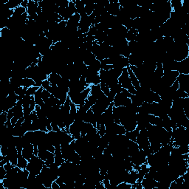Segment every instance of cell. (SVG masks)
I'll list each match as a JSON object with an SVG mask.
<instances>
[{
    "label": "cell",
    "instance_id": "1",
    "mask_svg": "<svg viewBox=\"0 0 189 189\" xmlns=\"http://www.w3.org/2000/svg\"><path fill=\"white\" fill-rule=\"evenodd\" d=\"M45 165V162L41 160L38 156L33 155L31 160L28 161L27 166L26 169L29 171L30 174L38 175L40 174L41 171L43 169L44 165Z\"/></svg>",
    "mask_w": 189,
    "mask_h": 189
},
{
    "label": "cell",
    "instance_id": "2",
    "mask_svg": "<svg viewBox=\"0 0 189 189\" xmlns=\"http://www.w3.org/2000/svg\"><path fill=\"white\" fill-rule=\"evenodd\" d=\"M118 83L122 86V87L128 90L129 92L132 95L136 94V89L134 87V86L132 85V81L130 80L128 70L127 68H123V71H122V74L121 76L118 78Z\"/></svg>",
    "mask_w": 189,
    "mask_h": 189
},
{
    "label": "cell",
    "instance_id": "3",
    "mask_svg": "<svg viewBox=\"0 0 189 189\" xmlns=\"http://www.w3.org/2000/svg\"><path fill=\"white\" fill-rule=\"evenodd\" d=\"M136 143L138 145L140 150H145L149 149L150 146V143L146 129H144L140 131L138 135H137V139H136Z\"/></svg>",
    "mask_w": 189,
    "mask_h": 189
},
{
    "label": "cell",
    "instance_id": "4",
    "mask_svg": "<svg viewBox=\"0 0 189 189\" xmlns=\"http://www.w3.org/2000/svg\"><path fill=\"white\" fill-rule=\"evenodd\" d=\"M131 160L134 164V169L137 170L139 169L140 165L146 162V156L144 150H139L133 156L131 157Z\"/></svg>",
    "mask_w": 189,
    "mask_h": 189
},
{
    "label": "cell",
    "instance_id": "5",
    "mask_svg": "<svg viewBox=\"0 0 189 189\" xmlns=\"http://www.w3.org/2000/svg\"><path fill=\"white\" fill-rule=\"evenodd\" d=\"M176 81L179 83V88L184 90L189 95V74H179Z\"/></svg>",
    "mask_w": 189,
    "mask_h": 189
},
{
    "label": "cell",
    "instance_id": "6",
    "mask_svg": "<svg viewBox=\"0 0 189 189\" xmlns=\"http://www.w3.org/2000/svg\"><path fill=\"white\" fill-rule=\"evenodd\" d=\"M91 26L92 24L89 20V16H87L86 14H84V15L81 16L78 26L79 31H80L83 34H86V33H88V31H89Z\"/></svg>",
    "mask_w": 189,
    "mask_h": 189
},
{
    "label": "cell",
    "instance_id": "7",
    "mask_svg": "<svg viewBox=\"0 0 189 189\" xmlns=\"http://www.w3.org/2000/svg\"><path fill=\"white\" fill-rule=\"evenodd\" d=\"M38 4L37 0H29L28 2L27 13L29 16H31L33 20H36L37 17V9H38Z\"/></svg>",
    "mask_w": 189,
    "mask_h": 189
},
{
    "label": "cell",
    "instance_id": "8",
    "mask_svg": "<svg viewBox=\"0 0 189 189\" xmlns=\"http://www.w3.org/2000/svg\"><path fill=\"white\" fill-rule=\"evenodd\" d=\"M176 71L180 74H189V56L183 61H178Z\"/></svg>",
    "mask_w": 189,
    "mask_h": 189
},
{
    "label": "cell",
    "instance_id": "9",
    "mask_svg": "<svg viewBox=\"0 0 189 189\" xmlns=\"http://www.w3.org/2000/svg\"><path fill=\"white\" fill-rule=\"evenodd\" d=\"M8 158L9 159L10 162L14 165L16 166L17 161H18V151L16 146H10L8 148Z\"/></svg>",
    "mask_w": 189,
    "mask_h": 189
},
{
    "label": "cell",
    "instance_id": "10",
    "mask_svg": "<svg viewBox=\"0 0 189 189\" xmlns=\"http://www.w3.org/2000/svg\"><path fill=\"white\" fill-rule=\"evenodd\" d=\"M56 150H55V160L54 162L58 165V166H61V165L66 160H64L62 156V153H61V144H58L55 146Z\"/></svg>",
    "mask_w": 189,
    "mask_h": 189
},
{
    "label": "cell",
    "instance_id": "11",
    "mask_svg": "<svg viewBox=\"0 0 189 189\" xmlns=\"http://www.w3.org/2000/svg\"><path fill=\"white\" fill-rule=\"evenodd\" d=\"M33 152H34V146L32 144H28L24 146L22 154V156L29 161L32 157L34 155Z\"/></svg>",
    "mask_w": 189,
    "mask_h": 189
},
{
    "label": "cell",
    "instance_id": "12",
    "mask_svg": "<svg viewBox=\"0 0 189 189\" xmlns=\"http://www.w3.org/2000/svg\"><path fill=\"white\" fill-rule=\"evenodd\" d=\"M120 7L121 5L118 2H109V4L105 8V10L112 16H117L120 12Z\"/></svg>",
    "mask_w": 189,
    "mask_h": 189
},
{
    "label": "cell",
    "instance_id": "13",
    "mask_svg": "<svg viewBox=\"0 0 189 189\" xmlns=\"http://www.w3.org/2000/svg\"><path fill=\"white\" fill-rule=\"evenodd\" d=\"M141 184L143 185L144 189H154L157 188L158 181L152 178L144 177L141 181Z\"/></svg>",
    "mask_w": 189,
    "mask_h": 189
},
{
    "label": "cell",
    "instance_id": "14",
    "mask_svg": "<svg viewBox=\"0 0 189 189\" xmlns=\"http://www.w3.org/2000/svg\"><path fill=\"white\" fill-rule=\"evenodd\" d=\"M127 98H128V97H127L123 92L116 94L115 97H114V101H113V103H114V107H123Z\"/></svg>",
    "mask_w": 189,
    "mask_h": 189
},
{
    "label": "cell",
    "instance_id": "15",
    "mask_svg": "<svg viewBox=\"0 0 189 189\" xmlns=\"http://www.w3.org/2000/svg\"><path fill=\"white\" fill-rule=\"evenodd\" d=\"M86 82L88 85H99L100 84V78L98 74L89 75L86 78Z\"/></svg>",
    "mask_w": 189,
    "mask_h": 189
},
{
    "label": "cell",
    "instance_id": "16",
    "mask_svg": "<svg viewBox=\"0 0 189 189\" xmlns=\"http://www.w3.org/2000/svg\"><path fill=\"white\" fill-rule=\"evenodd\" d=\"M90 95L95 97L97 100L100 98V97L104 96V93L102 92L101 88L99 85H90Z\"/></svg>",
    "mask_w": 189,
    "mask_h": 189
},
{
    "label": "cell",
    "instance_id": "17",
    "mask_svg": "<svg viewBox=\"0 0 189 189\" xmlns=\"http://www.w3.org/2000/svg\"><path fill=\"white\" fill-rule=\"evenodd\" d=\"M138 145L136 142H134L132 140H129L128 144H127V151H128L129 156L132 157L135 154H136L139 151Z\"/></svg>",
    "mask_w": 189,
    "mask_h": 189
},
{
    "label": "cell",
    "instance_id": "18",
    "mask_svg": "<svg viewBox=\"0 0 189 189\" xmlns=\"http://www.w3.org/2000/svg\"><path fill=\"white\" fill-rule=\"evenodd\" d=\"M137 179H138L137 171L133 169V170H132L129 172L128 176H127V179L126 180V183H129V184H131V185L135 184V183H137Z\"/></svg>",
    "mask_w": 189,
    "mask_h": 189
},
{
    "label": "cell",
    "instance_id": "19",
    "mask_svg": "<svg viewBox=\"0 0 189 189\" xmlns=\"http://www.w3.org/2000/svg\"><path fill=\"white\" fill-rule=\"evenodd\" d=\"M126 68H127V70H128V73H129V75L130 80L131 81H132V85L134 86V87L135 88L136 90L138 89L140 87V84L138 79H137V78L135 76V75L133 73V72L131 70V69L129 68V66Z\"/></svg>",
    "mask_w": 189,
    "mask_h": 189
},
{
    "label": "cell",
    "instance_id": "20",
    "mask_svg": "<svg viewBox=\"0 0 189 189\" xmlns=\"http://www.w3.org/2000/svg\"><path fill=\"white\" fill-rule=\"evenodd\" d=\"M74 3L75 5V8H76V12L79 15L83 16L85 13V5H84V2L81 1V0H73Z\"/></svg>",
    "mask_w": 189,
    "mask_h": 189
},
{
    "label": "cell",
    "instance_id": "21",
    "mask_svg": "<svg viewBox=\"0 0 189 189\" xmlns=\"http://www.w3.org/2000/svg\"><path fill=\"white\" fill-rule=\"evenodd\" d=\"M22 151H18V161H17V165L20 169H26L27 166L28 160H26L24 157L22 156Z\"/></svg>",
    "mask_w": 189,
    "mask_h": 189
},
{
    "label": "cell",
    "instance_id": "22",
    "mask_svg": "<svg viewBox=\"0 0 189 189\" xmlns=\"http://www.w3.org/2000/svg\"><path fill=\"white\" fill-rule=\"evenodd\" d=\"M43 90H44L43 87H42V86H41V87H39V89L37 90L36 93H35L34 95H33V97H34L35 101H36V105L40 106V107H42V106L43 105V104L45 103L43 99H42V91H43Z\"/></svg>",
    "mask_w": 189,
    "mask_h": 189
},
{
    "label": "cell",
    "instance_id": "23",
    "mask_svg": "<svg viewBox=\"0 0 189 189\" xmlns=\"http://www.w3.org/2000/svg\"><path fill=\"white\" fill-rule=\"evenodd\" d=\"M137 35H138V31L135 29V28H131L129 31H128V32H127L126 39L128 42H132V41H135Z\"/></svg>",
    "mask_w": 189,
    "mask_h": 189
},
{
    "label": "cell",
    "instance_id": "24",
    "mask_svg": "<svg viewBox=\"0 0 189 189\" xmlns=\"http://www.w3.org/2000/svg\"><path fill=\"white\" fill-rule=\"evenodd\" d=\"M48 81H50V84H56L58 85V84L61 80V76L59 74L56 73V72H52L48 76Z\"/></svg>",
    "mask_w": 189,
    "mask_h": 189
},
{
    "label": "cell",
    "instance_id": "25",
    "mask_svg": "<svg viewBox=\"0 0 189 189\" xmlns=\"http://www.w3.org/2000/svg\"><path fill=\"white\" fill-rule=\"evenodd\" d=\"M130 98H131V100H132V104H134V105L137 107H140V106L143 104V103L144 102V99H143V98L137 94L132 95V96H131Z\"/></svg>",
    "mask_w": 189,
    "mask_h": 189
},
{
    "label": "cell",
    "instance_id": "26",
    "mask_svg": "<svg viewBox=\"0 0 189 189\" xmlns=\"http://www.w3.org/2000/svg\"><path fill=\"white\" fill-rule=\"evenodd\" d=\"M93 127H94L91 123H86V122H84L82 124V126H81V137L83 136H85L88 132H89L90 130L93 129Z\"/></svg>",
    "mask_w": 189,
    "mask_h": 189
},
{
    "label": "cell",
    "instance_id": "27",
    "mask_svg": "<svg viewBox=\"0 0 189 189\" xmlns=\"http://www.w3.org/2000/svg\"><path fill=\"white\" fill-rule=\"evenodd\" d=\"M139 132H140L139 129L137 127L135 130L132 131V132H126L125 135H126V137H128V139H129L130 140L136 142V139H137V135H138Z\"/></svg>",
    "mask_w": 189,
    "mask_h": 189
},
{
    "label": "cell",
    "instance_id": "28",
    "mask_svg": "<svg viewBox=\"0 0 189 189\" xmlns=\"http://www.w3.org/2000/svg\"><path fill=\"white\" fill-rule=\"evenodd\" d=\"M163 67H162V62H160V61H158L157 62V66H156V69H155L154 72V75L156 77L158 78H162L163 76Z\"/></svg>",
    "mask_w": 189,
    "mask_h": 189
},
{
    "label": "cell",
    "instance_id": "29",
    "mask_svg": "<svg viewBox=\"0 0 189 189\" xmlns=\"http://www.w3.org/2000/svg\"><path fill=\"white\" fill-rule=\"evenodd\" d=\"M84 2V5H85V13L87 16L91 15L93 13L95 9V3L91 2Z\"/></svg>",
    "mask_w": 189,
    "mask_h": 189
},
{
    "label": "cell",
    "instance_id": "30",
    "mask_svg": "<svg viewBox=\"0 0 189 189\" xmlns=\"http://www.w3.org/2000/svg\"><path fill=\"white\" fill-rule=\"evenodd\" d=\"M33 86H35V81L33 79L27 78L22 79V81H21V86L29 88Z\"/></svg>",
    "mask_w": 189,
    "mask_h": 189
},
{
    "label": "cell",
    "instance_id": "31",
    "mask_svg": "<svg viewBox=\"0 0 189 189\" xmlns=\"http://www.w3.org/2000/svg\"><path fill=\"white\" fill-rule=\"evenodd\" d=\"M93 120H94V113H93V110H92V109H89V110L86 112L85 115H84V122L91 123L92 122H93Z\"/></svg>",
    "mask_w": 189,
    "mask_h": 189
},
{
    "label": "cell",
    "instance_id": "32",
    "mask_svg": "<svg viewBox=\"0 0 189 189\" xmlns=\"http://www.w3.org/2000/svg\"><path fill=\"white\" fill-rule=\"evenodd\" d=\"M54 160H55V154L48 151V152H47V160H45V165H47V167H50V165L54 163Z\"/></svg>",
    "mask_w": 189,
    "mask_h": 189
},
{
    "label": "cell",
    "instance_id": "33",
    "mask_svg": "<svg viewBox=\"0 0 189 189\" xmlns=\"http://www.w3.org/2000/svg\"><path fill=\"white\" fill-rule=\"evenodd\" d=\"M27 12V9L24 8H23L22 6H19L18 8H16V9H14V13L13 16L15 17H19L21 16H22L24 13Z\"/></svg>",
    "mask_w": 189,
    "mask_h": 189
},
{
    "label": "cell",
    "instance_id": "34",
    "mask_svg": "<svg viewBox=\"0 0 189 189\" xmlns=\"http://www.w3.org/2000/svg\"><path fill=\"white\" fill-rule=\"evenodd\" d=\"M42 86L43 87L44 89H46L47 91H48L49 93H51V92H52V86H51L50 81H48V79L42 81Z\"/></svg>",
    "mask_w": 189,
    "mask_h": 189
},
{
    "label": "cell",
    "instance_id": "35",
    "mask_svg": "<svg viewBox=\"0 0 189 189\" xmlns=\"http://www.w3.org/2000/svg\"><path fill=\"white\" fill-rule=\"evenodd\" d=\"M176 95H177L178 98H189V95L187 94L186 93L183 89H179L176 91Z\"/></svg>",
    "mask_w": 189,
    "mask_h": 189
},
{
    "label": "cell",
    "instance_id": "36",
    "mask_svg": "<svg viewBox=\"0 0 189 189\" xmlns=\"http://www.w3.org/2000/svg\"><path fill=\"white\" fill-rule=\"evenodd\" d=\"M38 89H39V87H38V86H31V87L27 88V93H26V95H31V96H33L35 93H36L37 90H38Z\"/></svg>",
    "mask_w": 189,
    "mask_h": 189
},
{
    "label": "cell",
    "instance_id": "37",
    "mask_svg": "<svg viewBox=\"0 0 189 189\" xmlns=\"http://www.w3.org/2000/svg\"><path fill=\"white\" fill-rule=\"evenodd\" d=\"M100 88H101L102 92L104 93V95L107 96V95L109 94V92H110V88L109 87L108 85H107V84H104L103 82H100Z\"/></svg>",
    "mask_w": 189,
    "mask_h": 189
},
{
    "label": "cell",
    "instance_id": "38",
    "mask_svg": "<svg viewBox=\"0 0 189 189\" xmlns=\"http://www.w3.org/2000/svg\"><path fill=\"white\" fill-rule=\"evenodd\" d=\"M178 149L182 154L189 153V145H182V146H178Z\"/></svg>",
    "mask_w": 189,
    "mask_h": 189
},
{
    "label": "cell",
    "instance_id": "39",
    "mask_svg": "<svg viewBox=\"0 0 189 189\" xmlns=\"http://www.w3.org/2000/svg\"><path fill=\"white\" fill-rule=\"evenodd\" d=\"M55 2L57 5V6L60 7V8H67L70 1H68V0H59V1Z\"/></svg>",
    "mask_w": 189,
    "mask_h": 189
},
{
    "label": "cell",
    "instance_id": "40",
    "mask_svg": "<svg viewBox=\"0 0 189 189\" xmlns=\"http://www.w3.org/2000/svg\"><path fill=\"white\" fill-rule=\"evenodd\" d=\"M7 117H8V112H2L0 114V122H1L2 126H4V125L5 124V123H6L7 121H8V118H7Z\"/></svg>",
    "mask_w": 189,
    "mask_h": 189
},
{
    "label": "cell",
    "instance_id": "41",
    "mask_svg": "<svg viewBox=\"0 0 189 189\" xmlns=\"http://www.w3.org/2000/svg\"><path fill=\"white\" fill-rule=\"evenodd\" d=\"M68 9L72 12V14H75V13H77L76 8H75V3H74L73 0H71V1H70V2H69Z\"/></svg>",
    "mask_w": 189,
    "mask_h": 189
},
{
    "label": "cell",
    "instance_id": "42",
    "mask_svg": "<svg viewBox=\"0 0 189 189\" xmlns=\"http://www.w3.org/2000/svg\"><path fill=\"white\" fill-rule=\"evenodd\" d=\"M117 188L120 189H132V185L129 184V183H125V182H123V183H120V184L118 185Z\"/></svg>",
    "mask_w": 189,
    "mask_h": 189
},
{
    "label": "cell",
    "instance_id": "43",
    "mask_svg": "<svg viewBox=\"0 0 189 189\" xmlns=\"http://www.w3.org/2000/svg\"><path fill=\"white\" fill-rule=\"evenodd\" d=\"M42 99H43L44 102H45L49 98H50V96L52 95V94H51L50 93H49L48 91H47L46 89H44L43 91H42Z\"/></svg>",
    "mask_w": 189,
    "mask_h": 189
},
{
    "label": "cell",
    "instance_id": "44",
    "mask_svg": "<svg viewBox=\"0 0 189 189\" xmlns=\"http://www.w3.org/2000/svg\"><path fill=\"white\" fill-rule=\"evenodd\" d=\"M86 100H87V101L89 102L90 104H91L92 107H93V106L95 104H96L97 98H95V97L93 96V95H91L89 94V96H88V98H87V99H86Z\"/></svg>",
    "mask_w": 189,
    "mask_h": 189
},
{
    "label": "cell",
    "instance_id": "45",
    "mask_svg": "<svg viewBox=\"0 0 189 189\" xmlns=\"http://www.w3.org/2000/svg\"><path fill=\"white\" fill-rule=\"evenodd\" d=\"M7 174V171L5 170L4 166H0V180L5 178Z\"/></svg>",
    "mask_w": 189,
    "mask_h": 189
},
{
    "label": "cell",
    "instance_id": "46",
    "mask_svg": "<svg viewBox=\"0 0 189 189\" xmlns=\"http://www.w3.org/2000/svg\"><path fill=\"white\" fill-rule=\"evenodd\" d=\"M98 133L100 135V137H103V136L106 134V126L105 125L102 124L100 126V129L98 130Z\"/></svg>",
    "mask_w": 189,
    "mask_h": 189
},
{
    "label": "cell",
    "instance_id": "47",
    "mask_svg": "<svg viewBox=\"0 0 189 189\" xmlns=\"http://www.w3.org/2000/svg\"><path fill=\"white\" fill-rule=\"evenodd\" d=\"M36 101H35L34 97L32 96L31 104H30V108H31L32 111H34L35 109H36Z\"/></svg>",
    "mask_w": 189,
    "mask_h": 189
},
{
    "label": "cell",
    "instance_id": "48",
    "mask_svg": "<svg viewBox=\"0 0 189 189\" xmlns=\"http://www.w3.org/2000/svg\"><path fill=\"white\" fill-rule=\"evenodd\" d=\"M115 95H116V93H114V92L111 91V90H110V92H109V94L107 95V97H108L109 101H110L111 103L114 101V97H115Z\"/></svg>",
    "mask_w": 189,
    "mask_h": 189
},
{
    "label": "cell",
    "instance_id": "49",
    "mask_svg": "<svg viewBox=\"0 0 189 189\" xmlns=\"http://www.w3.org/2000/svg\"><path fill=\"white\" fill-rule=\"evenodd\" d=\"M14 117V109L13 107L12 109H9V111L8 112V120H10V121H11V119Z\"/></svg>",
    "mask_w": 189,
    "mask_h": 189
},
{
    "label": "cell",
    "instance_id": "50",
    "mask_svg": "<svg viewBox=\"0 0 189 189\" xmlns=\"http://www.w3.org/2000/svg\"><path fill=\"white\" fill-rule=\"evenodd\" d=\"M13 167H14V165H13V164H12L11 162H7V163L5 164V165H4V168L5 169V170H6L7 171H10V169H13Z\"/></svg>",
    "mask_w": 189,
    "mask_h": 189
},
{
    "label": "cell",
    "instance_id": "51",
    "mask_svg": "<svg viewBox=\"0 0 189 189\" xmlns=\"http://www.w3.org/2000/svg\"><path fill=\"white\" fill-rule=\"evenodd\" d=\"M51 126H52L53 131H54V132H59L60 130H61V129H60V127L59 126H58L57 123H51Z\"/></svg>",
    "mask_w": 189,
    "mask_h": 189
},
{
    "label": "cell",
    "instance_id": "52",
    "mask_svg": "<svg viewBox=\"0 0 189 189\" xmlns=\"http://www.w3.org/2000/svg\"><path fill=\"white\" fill-rule=\"evenodd\" d=\"M10 162V160H9V159H8V156H5L4 160H1V161H0V166H4L5 164H6L7 162Z\"/></svg>",
    "mask_w": 189,
    "mask_h": 189
},
{
    "label": "cell",
    "instance_id": "53",
    "mask_svg": "<svg viewBox=\"0 0 189 189\" xmlns=\"http://www.w3.org/2000/svg\"><path fill=\"white\" fill-rule=\"evenodd\" d=\"M24 118L23 117L22 118H20V119L18 120V121H17V123H16L15 125V127H20L22 126V123H24Z\"/></svg>",
    "mask_w": 189,
    "mask_h": 189
},
{
    "label": "cell",
    "instance_id": "54",
    "mask_svg": "<svg viewBox=\"0 0 189 189\" xmlns=\"http://www.w3.org/2000/svg\"><path fill=\"white\" fill-rule=\"evenodd\" d=\"M55 181H56V183H57L59 185V186H60V187H61V185H62L64 184V181H63L62 178H61V176H59V177H58L57 179H56V180H55Z\"/></svg>",
    "mask_w": 189,
    "mask_h": 189
},
{
    "label": "cell",
    "instance_id": "55",
    "mask_svg": "<svg viewBox=\"0 0 189 189\" xmlns=\"http://www.w3.org/2000/svg\"><path fill=\"white\" fill-rule=\"evenodd\" d=\"M51 188H52V189H60V186L56 181H53V183H52V185H51Z\"/></svg>",
    "mask_w": 189,
    "mask_h": 189
},
{
    "label": "cell",
    "instance_id": "56",
    "mask_svg": "<svg viewBox=\"0 0 189 189\" xmlns=\"http://www.w3.org/2000/svg\"><path fill=\"white\" fill-rule=\"evenodd\" d=\"M28 2H29V1H28V0H23L22 4H21V6L27 9V5H28Z\"/></svg>",
    "mask_w": 189,
    "mask_h": 189
},
{
    "label": "cell",
    "instance_id": "57",
    "mask_svg": "<svg viewBox=\"0 0 189 189\" xmlns=\"http://www.w3.org/2000/svg\"><path fill=\"white\" fill-rule=\"evenodd\" d=\"M33 146H34V152H33V154H34V155H36V156H38V146L36 144H34Z\"/></svg>",
    "mask_w": 189,
    "mask_h": 189
}]
</instances>
